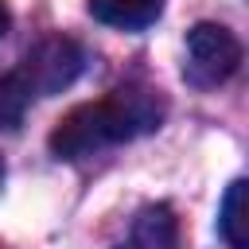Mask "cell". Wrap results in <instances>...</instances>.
<instances>
[{
  "label": "cell",
  "instance_id": "9",
  "mask_svg": "<svg viewBox=\"0 0 249 249\" xmlns=\"http://www.w3.org/2000/svg\"><path fill=\"white\" fill-rule=\"evenodd\" d=\"M0 171H4V167H0Z\"/></svg>",
  "mask_w": 249,
  "mask_h": 249
},
{
  "label": "cell",
  "instance_id": "1",
  "mask_svg": "<svg viewBox=\"0 0 249 249\" xmlns=\"http://www.w3.org/2000/svg\"><path fill=\"white\" fill-rule=\"evenodd\" d=\"M156 121H160V109L152 105V97H144L136 89H117L113 97L70 109L51 132V152L62 160H82V156H93L136 132L156 128Z\"/></svg>",
  "mask_w": 249,
  "mask_h": 249
},
{
  "label": "cell",
  "instance_id": "5",
  "mask_svg": "<svg viewBox=\"0 0 249 249\" xmlns=\"http://www.w3.org/2000/svg\"><path fill=\"white\" fill-rule=\"evenodd\" d=\"M163 12V0H89V16L117 31H140L156 23Z\"/></svg>",
  "mask_w": 249,
  "mask_h": 249
},
{
  "label": "cell",
  "instance_id": "6",
  "mask_svg": "<svg viewBox=\"0 0 249 249\" xmlns=\"http://www.w3.org/2000/svg\"><path fill=\"white\" fill-rule=\"evenodd\" d=\"M218 230L230 249H249V210H245V179H233L226 198H222V218Z\"/></svg>",
  "mask_w": 249,
  "mask_h": 249
},
{
  "label": "cell",
  "instance_id": "4",
  "mask_svg": "<svg viewBox=\"0 0 249 249\" xmlns=\"http://www.w3.org/2000/svg\"><path fill=\"white\" fill-rule=\"evenodd\" d=\"M121 249H179V222H175V210L156 202V206H144L124 237Z\"/></svg>",
  "mask_w": 249,
  "mask_h": 249
},
{
  "label": "cell",
  "instance_id": "8",
  "mask_svg": "<svg viewBox=\"0 0 249 249\" xmlns=\"http://www.w3.org/2000/svg\"><path fill=\"white\" fill-rule=\"evenodd\" d=\"M8 23H12V12H8V4H4V0H0V35H4V31H8Z\"/></svg>",
  "mask_w": 249,
  "mask_h": 249
},
{
  "label": "cell",
  "instance_id": "3",
  "mask_svg": "<svg viewBox=\"0 0 249 249\" xmlns=\"http://www.w3.org/2000/svg\"><path fill=\"white\" fill-rule=\"evenodd\" d=\"M82 51H78V43H70V39H51V43H43L35 54H27V66H23V74H27V82H31V89L35 93H54V89H66L78 74H82Z\"/></svg>",
  "mask_w": 249,
  "mask_h": 249
},
{
  "label": "cell",
  "instance_id": "2",
  "mask_svg": "<svg viewBox=\"0 0 249 249\" xmlns=\"http://www.w3.org/2000/svg\"><path fill=\"white\" fill-rule=\"evenodd\" d=\"M241 66V43L222 23H195L187 35V66L183 74L195 86H218Z\"/></svg>",
  "mask_w": 249,
  "mask_h": 249
},
{
  "label": "cell",
  "instance_id": "7",
  "mask_svg": "<svg viewBox=\"0 0 249 249\" xmlns=\"http://www.w3.org/2000/svg\"><path fill=\"white\" fill-rule=\"evenodd\" d=\"M31 97H35V89H31V82H27L23 70L0 74V128H16L23 121Z\"/></svg>",
  "mask_w": 249,
  "mask_h": 249
}]
</instances>
